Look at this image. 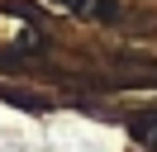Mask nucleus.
I'll return each instance as SVG.
<instances>
[{
	"label": "nucleus",
	"mask_w": 157,
	"mask_h": 152,
	"mask_svg": "<svg viewBox=\"0 0 157 152\" xmlns=\"http://www.w3.org/2000/svg\"><path fill=\"white\" fill-rule=\"evenodd\" d=\"M143 138H147V142L157 147V124H152V128H143Z\"/></svg>",
	"instance_id": "obj_1"
}]
</instances>
